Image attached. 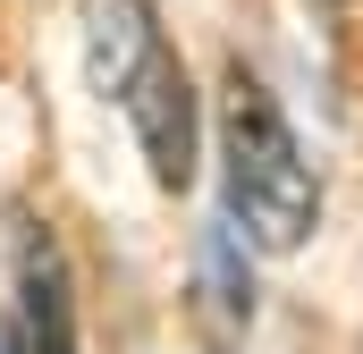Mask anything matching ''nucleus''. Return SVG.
<instances>
[{"label": "nucleus", "instance_id": "nucleus-1", "mask_svg": "<svg viewBox=\"0 0 363 354\" xmlns=\"http://www.w3.org/2000/svg\"><path fill=\"white\" fill-rule=\"evenodd\" d=\"M77 51H85V85L127 118L152 185L186 194L203 169V101H194V76L169 51L152 0H77Z\"/></svg>", "mask_w": 363, "mask_h": 354}, {"label": "nucleus", "instance_id": "nucleus-2", "mask_svg": "<svg viewBox=\"0 0 363 354\" xmlns=\"http://www.w3.org/2000/svg\"><path fill=\"white\" fill-rule=\"evenodd\" d=\"M220 202L254 253H304L321 228V177L304 161L279 93L245 59H228L220 76Z\"/></svg>", "mask_w": 363, "mask_h": 354}, {"label": "nucleus", "instance_id": "nucleus-3", "mask_svg": "<svg viewBox=\"0 0 363 354\" xmlns=\"http://www.w3.org/2000/svg\"><path fill=\"white\" fill-rule=\"evenodd\" d=\"M9 278H17V338L26 354H77V287L60 228L34 211H9Z\"/></svg>", "mask_w": 363, "mask_h": 354}, {"label": "nucleus", "instance_id": "nucleus-4", "mask_svg": "<svg viewBox=\"0 0 363 354\" xmlns=\"http://www.w3.org/2000/svg\"><path fill=\"white\" fill-rule=\"evenodd\" d=\"M228 253H237V245H228V236H211V270H228ZM220 312H228V321H254V287L220 278Z\"/></svg>", "mask_w": 363, "mask_h": 354}, {"label": "nucleus", "instance_id": "nucleus-5", "mask_svg": "<svg viewBox=\"0 0 363 354\" xmlns=\"http://www.w3.org/2000/svg\"><path fill=\"white\" fill-rule=\"evenodd\" d=\"M0 354H17V346H9V338H0Z\"/></svg>", "mask_w": 363, "mask_h": 354}]
</instances>
